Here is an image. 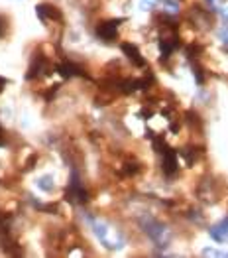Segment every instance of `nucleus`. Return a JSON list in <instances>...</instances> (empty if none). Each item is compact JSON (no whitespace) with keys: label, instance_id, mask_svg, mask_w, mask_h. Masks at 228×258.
Segmentation results:
<instances>
[{"label":"nucleus","instance_id":"9","mask_svg":"<svg viewBox=\"0 0 228 258\" xmlns=\"http://www.w3.org/2000/svg\"><path fill=\"white\" fill-rule=\"evenodd\" d=\"M138 168H140V166H138L136 162H126L124 172L128 173V175H132V173H136V172H138Z\"/></svg>","mask_w":228,"mask_h":258},{"label":"nucleus","instance_id":"1","mask_svg":"<svg viewBox=\"0 0 228 258\" xmlns=\"http://www.w3.org/2000/svg\"><path fill=\"white\" fill-rule=\"evenodd\" d=\"M142 227H144V231L147 233V237L151 238L158 246L166 248L167 244H169L171 235H169V231H167L160 221H156V219H151V217H144V219H142Z\"/></svg>","mask_w":228,"mask_h":258},{"label":"nucleus","instance_id":"14","mask_svg":"<svg viewBox=\"0 0 228 258\" xmlns=\"http://www.w3.org/2000/svg\"><path fill=\"white\" fill-rule=\"evenodd\" d=\"M6 85V81H4V79H2V77H0V91H2V87Z\"/></svg>","mask_w":228,"mask_h":258},{"label":"nucleus","instance_id":"10","mask_svg":"<svg viewBox=\"0 0 228 258\" xmlns=\"http://www.w3.org/2000/svg\"><path fill=\"white\" fill-rule=\"evenodd\" d=\"M164 4L169 8V12H177V0H164Z\"/></svg>","mask_w":228,"mask_h":258},{"label":"nucleus","instance_id":"13","mask_svg":"<svg viewBox=\"0 0 228 258\" xmlns=\"http://www.w3.org/2000/svg\"><path fill=\"white\" fill-rule=\"evenodd\" d=\"M4 32V18H0V34Z\"/></svg>","mask_w":228,"mask_h":258},{"label":"nucleus","instance_id":"2","mask_svg":"<svg viewBox=\"0 0 228 258\" xmlns=\"http://www.w3.org/2000/svg\"><path fill=\"white\" fill-rule=\"evenodd\" d=\"M124 20H110V22H103V24H99V28H97V36L104 40V42H112L114 38H116V28H118V24H122Z\"/></svg>","mask_w":228,"mask_h":258},{"label":"nucleus","instance_id":"6","mask_svg":"<svg viewBox=\"0 0 228 258\" xmlns=\"http://www.w3.org/2000/svg\"><path fill=\"white\" fill-rule=\"evenodd\" d=\"M122 51H124L126 55H128V59L132 61V63L136 65H144V57H142V53H140V49L134 45V43H122Z\"/></svg>","mask_w":228,"mask_h":258},{"label":"nucleus","instance_id":"11","mask_svg":"<svg viewBox=\"0 0 228 258\" xmlns=\"http://www.w3.org/2000/svg\"><path fill=\"white\" fill-rule=\"evenodd\" d=\"M220 40H222L224 45H228V28H224V30L220 32Z\"/></svg>","mask_w":228,"mask_h":258},{"label":"nucleus","instance_id":"4","mask_svg":"<svg viewBox=\"0 0 228 258\" xmlns=\"http://www.w3.org/2000/svg\"><path fill=\"white\" fill-rule=\"evenodd\" d=\"M208 235L214 238L216 242H228V221H222V223L210 227Z\"/></svg>","mask_w":228,"mask_h":258},{"label":"nucleus","instance_id":"5","mask_svg":"<svg viewBox=\"0 0 228 258\" xmlns=\"http://www.w3.org/2000/svg\"><path fill=\"white\" fill-rule=\"evenodd\" d=\"M164 172L167 175L177 172V154L171 148H166V152H164Z\"/></svg>","mask_w":228,"mask_h":258},{"label":"nucleus","instance_id":"3","mask_svg":"<svg viewBox=\"0 0 228 258\" xmlns=\"http://www.w3.org/2000/svg\"><path fill=\"white\" fill-rule=\"evenodd\" d=\"M38 16H40L42 20L61 22V12H59L55 6H49V4H40V6H38Z\"/></svg>","mask_w":228,"mask_h":258},{"label":"nucleus","instance_id":"7","mask_svg":"<svg viewBox=\"0 0 228 258\" xmlns=\"http://www.w3.org/2000/svg\"><path fill=\"white\" fill-rule=\"evenodd\" d=\"M57 71H59V75H61V77H71V75H81V69H79V67H75V65H71V63L59 65V67H57Z\"/></svg>","mask_w":228,"mask_h":258},{"label":"nucleus","instance_id":"12","mask_svg":"<svg viewBox=\"0 0 228 258\" xmlns=\"http://www.w3.org/2000/svg\"><path fill=\"white\" fill-rule=\"evenodd\" d=\"M158 0H142V8H151Z\"/></svg>","mask_w":228,"mask_h":258},{"label":"nucleus","instance_id":"8","mask_svg":"<svg viewBox=\"0 0 228 258\" xmlns=\"http://www.w3.org/2000/svg\"><path fill=\"white\" fill-rule=\"evenodd\" d=\"M38 183H40V187H42L43 191H49V189H53V183H51V177H49V175L42 177Z\"/></svg>","mask_w":228,"mask_h":258}]
</instances>
